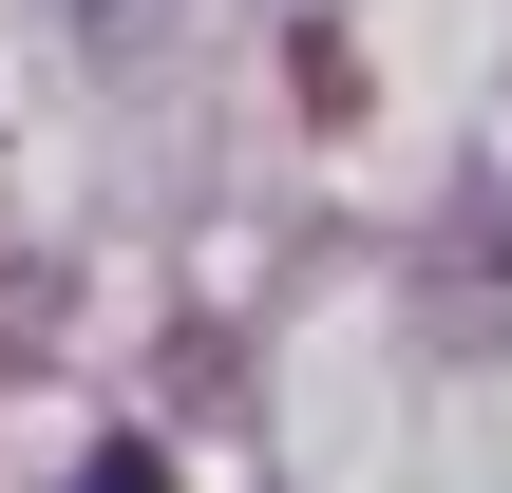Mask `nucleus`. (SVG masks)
Instances as JSON below:
<instances>
[{"instance_id": "1", "label": "nucleus", "mask_w": 512, "mask_h": 493, "mask_svg": "<svg viewBox=\"0 0 512 493\" xmlns=\"http://www.w3.org/2000/svg\"><path fill=\"white\" fill-rule=\"evenodd\" d=\"M76 493H171V456H152V437H114V456H95Z\"/></svg>"}]
</instances>
